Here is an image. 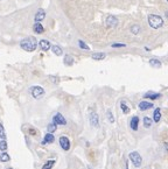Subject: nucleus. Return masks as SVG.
<instances>
[{"instance_id": "19", "label": "nucleus", "mask_w": 168, "mask_h": 169, "mask_svg": "<svg viewBox=\"0 0 168 169\" xmlns=\"http://www.w3.org/2000/svg\"><path fill=\"white\" fill-rule=\"evenodd\" d=\"M92 58L96 60V61H100V60H104L105 58V54L104 53H96L92 55Z\"/></svg>"}, {"instance_id": "29", "label": "nucleus", "mask_w": 168, "mask_h": 169, "mask_svg": "<svg viewBox=\"0 0 168 169\" xmlns=\"http://www.w3.org/2000/svg\"><path fill=\"white\" fill-rule=\"evenodd\" d=\"M78 43H80V47H81V48H83V49H85V50H89V47L84 43L83 41H78Z\"/></svg>"}, {"instance_id": "18", "label": "nucleus", "mask_w": 168, "mask_h": 169, "mask_svg": "<svg viewBox=\"0 0 168 169\" xmlns=\"http://www.w3.org/2000/svg\"><path fill=\"white\" fill-rule=\"evenodd\" d=\"M55 165V160H48L43 166H42V169H52Z\"/></svg>"}, {"instance_id": "6", "label": "nucleus", "mask_w": 168, "mask_h": 169, "mask_svg": "<svg viewBox=\"0 0 168 169\" xmlns=\"http://www.w3.org/2000/svg\"><path fill=\"white\" fill-rule=\"evenodd\" d=\"M53 123L56 124V125H66V124H67V120H66V118H64L61 113H56V114L53 117Z\"/></svg>"}, {"instance_id": "9", "label": "nucleus", "mask_w": 168, "mask_h": 169, "mask_svg": "<svg viewBox=\"0 0 168 169\" xmlns=\"http://www.w3.org/2000/svg\"><path fill=\"white\" fill-rule=\"evenodd\" d=\"M90 124H91L93 127H98V126H99V121H98V115H97V113H91V115H90Z\"/></svg>"}, {"instance_id": "13", "label": "nucleus", "mask_w": 168, "mask_h": 169, "mask_svg": "<svg viewBox=\"0 0 168 169\" xmlns=\"http://www.w3.org/2000/svg\"><path fill=\"white\" fill-rule=\"evenodd\" d=\"M130 125H131V128H132L133 131H137V130H138V125H139V118H138V117H133V118L131 119Z\"/></svg>"}, {"instance_id": "4", "label": "nucleus", "mask_w": 168, "mask_h": 169, "mask_svg": "<svg viewBox=\"0 0 168 169\" xmlns=\"http://www.w3.org/2000/svg\"><path fill=\"white\" fill-rule=\"evenodd\" d=\"M30 93L35 99H40L43 94H44V90L41 86H33L30 89Z\"/></svg>"}, {"instance_id": "22", "label": "nucleus", "mask_w": 168, "mask_h": 169, "mask_svg": "<svg viewBox=\"0 0 168 169\" xmlns=\"http://www.w3.org/2000/svg\"><path fill=\"white\" fill-rule=\"evenodd\" d=\"M52 49H53V53H54L55 55H57V56H61V55L63 54V51H62L61 47H59V46H54Z\"/></svg>"}, {"instance_id": "17", "label": "nucleus", "mask_w": 168, "mask_h": 169, "mask_svg": "<svg viewBox=\"0 0 168 169\" xmlns=\"http://www.w3.org/2000/svg\"><path fill=\"white\" fill-rule=\"evenodd\" d=\"M160 97H161L160 93H153V92H147L145 94V98H150V99H158Z\"/></svg>"}, {"instance_id": "33", "label": "nucleus", "mask_w": 168, "mask_h": 169, "mask_svg": "<svg viewBox=\"0 0 168 169\" xmlns=\"http://www.w3.org/2000/svg\"><path fill=\"white\" fill-rule=\"evenodd\" d=\"M7 169H13V168H11V167H8V168H7Z\"/></svg>"}, {"instance_id": "32", "label": "nucleus", "mask_w": 168, "mask_h": 169, "mask_svg": "<svg viewBox=\"0 0 168 169\" xmlns=\"http://www.w3.org/2000/svg\"><path fill=\"white\" fill-rule=\"evenodd\" d=\"M166 16H167V18H168V11H167V12H166Z\"/></svg>"}, {"instance_id": "26", "label": "nucleus", "mask_w": 168, "mask_h": 169, "mask_svg": "<svg viewBox=\"0 0 168 169\" xmlns=\"http://www.w3.org/2000/svg\"><path fill=\"white\" fill-rule=\"evenodd\" d=\"M64 63H66V64H68V65H71V64L74 63L73 57H71V56H69V55H67V56L64 57Z\"/></svg>"}, {"instance_id": "27", "label": "nucleus", "mask_w": 168, "mask_h": 169, "mask_svg": "<svg viewBox=\"0 0 168 169\" xmlns=\"http://www.w3.org/2000/svg\"><path fill=\"white\" fill-rule=\"evenodd\" d=\"M120 107H121V110H123V112H124L125 114L130 112V108H128V107L125 105V103H124V101H121V104H120Z\"/></svg>"}, {"instance_id": "2", "label": "nucleus", "mask_w": 168, "mask_h": 169, "mask_svg": "<svg viewBox=\"0 0 168 169\" xmlns=\"http://www.w3.org/2000/svg\"><path fill=\"white\" fill-rule=\"evenodd\" d=\"M148 23L152 28H160L164 25V20H162L161 16L152 14V15L148 16Z\"/></svg>"}, {"instance_id": "25", "label": "nucleus", "mask_w": 168, "mask_h": 169, "mask_svg": "<svg viewBox=\"0 0 168 169\" xmlns=\"http://www.w3.org/2000/svg\"><path fill=\"white\" fill-rule=\"evenodd\" d=\"M0 140H6V132L1 123H0Z\"/></svg>"}, {"instance_id": "31", "label": "nucleus", "mask_w": 168, "mask_h": 169, "mask_svg": "<svg viewBox=\"0 0 168 169\" xmlns=\"http://www.w3.org/2000/svg\"><path fill=\"white\" fill-rule=\"evenodd\" d=\"M112 47H113V48H117V47H125V44H123V43H114V44H112Z\"/></svg>"}, {"instance_id": "1", "label": "nucleus", "mask_w": 168, "mask_h": 169, "mask_svg": "<svg viewBox=\"0 0 168 169\" xmlns=\"http://www.w3.org/2000/svg\"><path fill=\"white\" fill-rule=\"evenodd\" d=\"M36 46H37V42H36V39L33 37V36H29V37H26L23 39L21 42H20V47L26 50V51H34L36 49Z\"/></svg>"}, {"instance_id": "7", "label": "nucleus", "mask_w": 168, "mask_h": 169, "mask_svg": "<svg viewBox=\"0 0 168 169\" xmlns=\"http://www.w3.org/2000/svg\"><path fill=\"white\" fill-rule=\"evenodd\" d=\"M55 141V137L53 133H47L42 140V145H47V144H53Z\"/></svg>"}, {"instance_id": "35", "label": "nucleus", "mask_w": 168, "mask_h": 169, "mask_svg": "<svg viewBox=\"0 0 168 169\" xmlns=\"http://www.w3.org/2000/svg\"><path fill=\"white\" fill-rule=\"evenodd\" d=\"M167 1H168V0H167Z\"/></svg>"}, {"instance_id": "5", "label": "nucleus", "mask_w": 168, "mask_h": 169, "mask_svg": "<svg viewBox=\"0 0 168 169\" xmlns=\"http://www.w3.org/2000/svg\"><path fill=\"white\" fill-rule=\"evenodd\" d=\"M59 142H60V146H61V148L63 149V151H66V152H68L69 149H70V140L67 138V137H61L60 138V140H59Z\"/></svg>"}, {"instance_id": "14", "label": "nucleus", "mask_w": 168, "mask_h": 169, "mask_svg": "<svg viewBox=\"0 0 168 169\" xmlns=\"http://www.w3.org/2000/svg\"><path fill=\"white\" fill-rule=\"evenodd\" d=\"M0 161L4 162V163L9 162V161H11V156H9V154H8L7 152H1V153H0Z\"/></svg>"}, {"instance_id": "21", "label": "nucleus", "mask_w": 168, "mask_h": 169, "mask_svg": "<svg viewBox=\"0 0 168 169\" xmlns=\"http://www.w3.org/2000/svg\"><path fill=\"white\" fill-rule=\"evenodd\" d=\"M56 130H57V125L54 124V123H52V124H49V125L47 126V131H48V133H54Z\"/></svg>"}, {"instance_id": "23", "label": "nucleus", "mask_w": 168, "mask_h": 169, "mask_svg": "<svg viewBox=\"0 0 168 169\" xmlns=\"http://www.w3.org/2000/svg\"><path fill=\"white\" fill-rule=\"evenodd\" d=\"M144 126H145L146 128H150V127L152 126V119L148 118V117H145V118H144Z\"/></svg>"}, {"instance_id": "10", "label": "nucleus", "mask_w": 168, "mask_h": 169, "mask_svg": "<svg viewBox=\"0 0 168 169\" xmlns=\"http://www.w3.org/2000/svg\"><path fill=\"white\" fill-rule=\"evenodd\" d=\"M39 44H40V48H41L43 51H48V50L50 49V43H49V41H47V40H41Z\"/></svg>"}, {"instance_id": "30", "label": "nucleus", "mask_w": 168, "mask_h": 169, "mask_svg": "<svg viewBox=\"0 0 168 169\" xmlns=\"http://www.w3.org/2000/svg\"><path fill=\"white\" fill-rule=\"evenodd\" d=\"M132 32H133L134 34H137V33L139 32V27H138V26H133V27H132Z\"/></svg>"}, {"instance_id": "28", "label": "nucleus", "mask_w": 168, "mask_h": 169, "mask_svg": "<svg viewBox=\"0 0 168 169\" xmlns=\"http://www.w3.org/2000/svg\"><path fill=\"white\" fill-rule=\"evenodd\" d=\"M107 119H109V121L111 123V124H113L114 123V118H113V114H112V112L111 111H107Z\"/></svg>"}, {"instance_id": "3", "label": "nucleus", "mask_w": 168, "mask_h": 169, "mask_svg": "<svg viewBox=\"0 0 168 169\" xmlns=\"http://www.w3.org/2000/svg\"><path fill=\"white\" fill-rule=\"evenodd\" d=\"M130 160L134 165V167H137V168L141 167V165H143V158H141V155L138 152L130 153Z\"/></svg>"}, {"instance_id": "11", "label": "nucleus", "mask_w": 168, "mask_h": 169, "mask_svg": "<svg viewBox=\"0 0 168 169\" xmlns=\"http://www.w3.org/2000/svg\"><path fill=\"white\" fill-rule=\"evenodd\" d=\"M44 11L42 9V8H40L37 12H36V14H35V21L36 22H40L41 20H43L44 19Z\"/></svg>"}, {"instance_id": "34", "label": "nucleus", "mask_w": 168, "mask_h": 169, "mask_svg": "<svg viewBox=\"0 0 168 169\" xmlns=\"http://www.w3.org/2000/svg\"><path fill=\"white\" fill-rule=\"evenodd\" d=\"M126 169H128V166H127V167H126Z\"/></svg>"}, {"instance_id": "20", "label": "nucleus", "mask_w": 168, "mask_h": 169, "mask_svg": "<svg viewBox=\"0 0 168 169\" xmlns=\"http://www.w3.org/2000/svg\"><path fill=\"white\" fill-rule=\"evenodd\" d=\"M150 64H151L153 68H160V67H161V62H160L159 60H155V58L150 60Z\"/></svg>"}, {"instance_id": "24", "label": "nucleus", "mask_w": 168, "mask_h": 169, "mask_svg": "<svg viewBox=\"0 0 168 169\" xmlns=\"http://www.w3.org/2000/svg\"><path fill=\"white\" fill-rule=\"evenodd\" d=\"M7 147H8L7 141H6V140H0V151H1V152H6V151H7Z\"/></svg>"}, {"instance_id": "8", "label": "nucleus", "mask_w": 168, "mask_h": 169, "mask_svg": "<svg viewBox=\"0 0 168 169\" xmlns=\"http://www.w3.org/2000/svg\"><path fill=\"white\" fill-rule=\"evenodd\" d=\"M118 25V19L114 16H109L106 19V26L107 27H116Z\"/></svg>"}, {"instance_id": "15", "label": "nucleus", "mask_w": 168, "mask_h": 169, "mask_svg": "<svg viewBox=\"0 0 168 169\" xmlns=\"http://www.w3.org/2000/svg\"><path fill=\"white\" fill-rule=\"evenodd\" d=\"M160 119H161V111H160V108H157L154 111V113H153V120L155 123H159Z\"/></svg>"}, {"instance_id": "12", "label": "nucleus", "mask_w": 168, "mask_h": 169, "mask_svg": "<svg viewBox=\"0 0 168 169\" xmlns=\"http://www.w3.org/2000/svg\"><path fill=\"white\" fill-rule=\"evenodd\" d=\"M152 107H153V104H152V103H148V101H141V103L139 104V108H140L141 111H146V110L152 108Z\"/></svg>"}, {"instance_id": "16", "label": "nucleus", "mask_w": 168, "mask_h": 169, "mask_svg": "<svg viewBox=\"0 0 168 169\" xmlns=\"http://www.w3.org/2000/svg\"><path fill=\"white\" fill-rule=\"evenodd\" d=\"M34 32L37 33V34H41V33L44 32V28H43V26L41 23H35L34 25Z\"/></svg>"}]
</instances>
